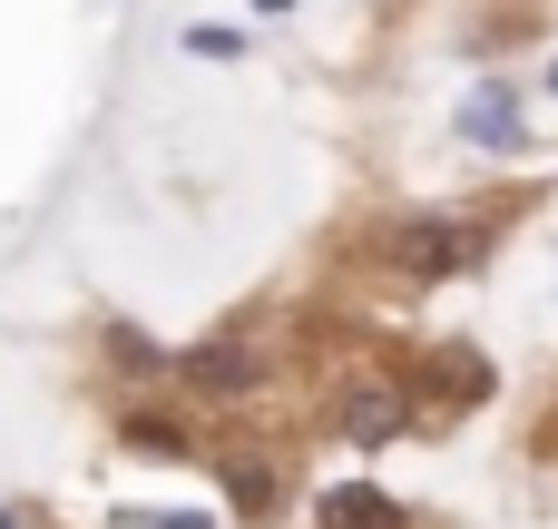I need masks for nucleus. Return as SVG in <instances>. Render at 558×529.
<instances>
[{
  "label": "nucleus",
  "instance_id": "1",
  "mask_svg": "<svg viewBox=\"0 0 558 529\" xmlns=\"http://www.w3.org/2000/svg\"><path fill=\"white\" fill-rule=\"evenodd\" d=\"M343 432H353V442H392V432H402V393H392V383H353V393H343Z\"/></svg>",
  "mask_w": 558,
  "mask_h": 529
},
{
  "label": "nucleus",
  "instance_id": "2",
  "mask_svg": "<svg viewBox=\"0 0 558 529\" xmlns=\"http://www.w3.org/2000/svg\"><path fill=\"white\" fill-rule=\"evenodd\" d=\"M461 137L510 147V137H520V98H510V88H471V98H461Z\"/></svg>",
  "mask_w": 558,
  "mask_h": 529
},
{
  "label": "nucleus",
  "instance_id": "3",
  "mask_svg": "<svg viewBox=\"0 0 558 529\" xmlns=\"http://www.w3.org/2000/svg\"><path fill=\"white\" fill-rule=\"evenodd\" d=\"M324 529H402L383 491H324Z\"/></svg>",
  "mask_w": 558,
  "mask_h": 529
},
{
  "label": "nucleus",
  "instance_id": "4",
  "mask_svg": "<svg viewBox=\"0 0 558 529\" xmlns=\"http://www.w3.org/2000/svg\"><path fill=\"white\" fill-rule=\"evenodd\" d=\"M186 383H196V393H245L255 363H245L235 344H206V353H186Z\"/></svg>",
  "mask_w": 558,
  "mask_h": 529
},
{
  "label": "nucleus",
  "instance_id": "5",
  "mask_svg": "<svg viewBox=\"0 0 558 529\" xmlns=\"http://www.w3.org/2000/svg\"><path fill=\"white\" fill-rule=\"evenodd\" d=\"M392 255H402L412 275H441V265H461V236H451V226H412Z\"/></svg>",
  "mask_w": 558,
  "mask_h": 529
},
{
  "label": "nucleus",
  "instance_id": "6",
  "mask_svg": "<svg viewBox=\"0 0 558 529\" xmlns=\"http://www.w3.org/2000/svg\"><path fill=\"white\" fill-rule=\"evenodd\" d=\"M235 501H245V510H265V501H275V471H245V461H235Z\"/></svg>",
  "mask_w": 558,
  "mask_h": 529
},
{
  "label": "nucleus",
  "instance_id": "7",
  "mask_svg": "<svg viewBox=\"0 0 558 529\" xmlns=\"http://www.w3.org/2000/svg\"><path fill=\"white\" fill-rule=\"evenodd\" d=\"M157 529H206V520H196V510H177V520H157Z\"/></svg>",
  "mask_w": 558,
  "mask_h": 529
},
{
  "label": "nucleus",
  "instance_id": "8",
  "mask_svg": "<svg viewBox=\"0 0 558 529\" xmlns=\"http://www.w3.org/2000/svg\"><path fill=\"white\" fill-rule=\"evenodd\" d=\"M549 88H558V69H549Z\"/></svg>",
  "mask_w": 558,
  "mask_h": 529
}]
</instances>
